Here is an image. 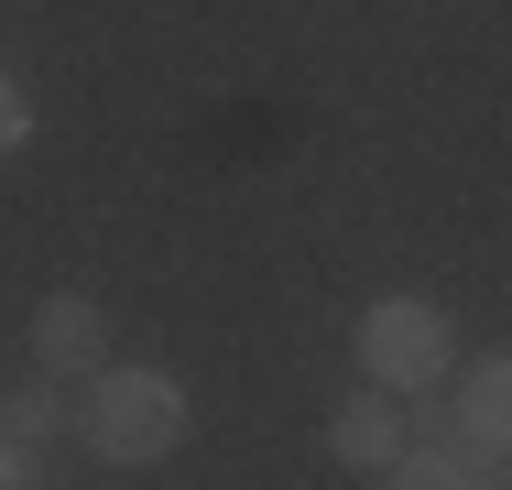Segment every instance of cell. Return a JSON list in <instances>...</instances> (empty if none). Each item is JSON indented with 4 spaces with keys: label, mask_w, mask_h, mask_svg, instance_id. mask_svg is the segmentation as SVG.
I'll return each instance as SVG.
<instances>
[{
    "label": "cell",
    "mask_w": 512,
    "mask_h": 490,
    "mask_svg": "<svg viewBox=\"0 0 512 490\" xmlns=\"http://www.w3.org/2000/svg\"><path fill=\"white\" fill-rule=\"evenodd\" d=\"M382 490H512V458L502 447H469V436H404V458L382 469Z\"/></svg>",
    "instance_id": "cell-3"
},
{
    "label": "cell",
    "mask_w": 512,
    "mask_h": 490,
    "mask_svg": "<svg viewBox=\"0 0 512 490\" xmlns=\"http://www.w3.org/2000/svg\"><path fill=\"white\" fill-rule=\"evenodd\" d=\"M33 142V98H22V77H0V164Z\"/></svg>",
    "instance_id": "cell-8"
},
{
    "label": "cell",
    "mask_w": 512,
    "mask_h": 490,
    "mask_svg": "<svg viewBox=\"0 0 512 490\" xmlns=\"http://www.w3.org/2000/svg\"><path fill=\"white\" fill-rule=\"evenodd\" d=\"M360 371H371V392H436L447 371H458V327H447V305L436 294H371L360 305Z\"/></svg>",
    "instance_id": "cell-2"
},
{
    "label": "cell",
    "mask_w": 512,
    "mask_h": 490,
    "mask_svg": "<svg viewBox=\"0 0 512 490\" xmlns=\"http://www.w3.org/2000/svg\"><path fill=\"white\" fill-rule=\"evenodd\" d=\"M447 436L502 447V458H512V349H491V360L458 371V414H447Z\"/></svg>",
    "instance_id": "cell-6"
},
{
    "label": "cell",
    "mask_w": 512,
    "mask_h": 490,
    "mask_svg": "<svg viewBox=\"0 0 512 490\" xmlns=\"http://www.w3.org/2000/svg\"><path fill=\"white\" fill-rule=\"evenodd\" d=\"M22 349L44 360V382H77V371H99V349H109V316H99V294H44L33 305V327H22Z\"/></svg>",
    "instance_id": "cell-4"
},
{
    "label": "cell",
    "mask_w": 512,
    "mask_h": 490,
    "mask_svg": "<svg viewBox=\"0 0 512 490\" xmlns=\"http://www.w3.org/2000/svg\"><path fill=\"white\" fill-rule=\"evenodd\" d=\"M404 436H414V425L393 414V392H349V403L327 414V458H338V469H371V480L404 458Z\"/></svg>",
    "instance_id": "cell-5"
},
{
    "label": "cell",
    "mask_w": 512,
    "mask_h": 490,
    "mask_svg": "<svg viewBox=\"0 0 512 490\" xmlns=\"http://www.w3.org/2000/svg\"><path fill=\"white\" fill-rule=\"evenodd\" d=\"M0 425H11V436H55V425H77V414H66V392H55V382H33V392L0 403Z\"/></svg>",
    "instance_id": "cell-7"
},
{
    "label": "cell",
    "mask_w": 512,
    "mask_h": 490,
    "mask_svg": "<svg viewBox=\"0 0 512 490\" xmlns=\"http://www.w3.org/2000/svg\"><path fill=\"white\" fill-rule=\"evenodd\" d=\"M186 425H197V403L175 371H142V360H99L88 371V403H77V447L109 458V469H164L175 447H186Z\"/></svg>",
    "instance_id": "cell-1"
},
{
    "label": "cell",
    "mask_w": 512,
    "mask_h": 490,
    "mask_svg": "<svg viewBox=\"0 0 512 490\" xmlns=\"http://www.w3.org/2000/svg\"><path fill=\"white\" fill-rule=\"evenodd\" d=\"M22 480H33V458H22L11 436H0V490H22Z\"/></svg>",
    "instance_id": "cell-9"
}]
</instances>
